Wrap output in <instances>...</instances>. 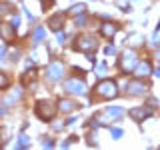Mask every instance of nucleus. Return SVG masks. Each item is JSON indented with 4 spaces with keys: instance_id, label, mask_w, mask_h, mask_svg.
I'll list each match as a JSON object with an SVG mask.
<instances>
[{
    "instance_id": "nucleus-1",
    "label": "nucleus",
    "mask_w": 160,
    "mask_h": 150,
    "mask_svg": "<svg viewBox=\"0 0 160 150\" xmlns=\"http://www.w3.org/2000/svg\"><path fill=\"white\" fill-rule=\"evenodd\" d=\"M34 112H36V116L40 120L48 122V120H52L54 114H56V106H54L52 102H48V100H40L36 104V108H34Z\"/></svg>"
},
{
    "instance_id": "nucleus-2",
    "label": "nucleus",
    "mask_w": 160,
    "mask_h": 150,
    "mask_svg": "<svg viewBox=\"0 0 160 150\" xmlns=\"http://www.w3.org/2000/svg\"><path fill=\"white\" fill-rule=\"evenodd\" d=\"M96 96L98 98H116L118 96V88L112 80H102L96 86Z\"/></svg>"
},
{
    "instance_id": "nucleus-3",
    "label": "nucleus",
    "mask_w": 160,
    "mask_h": 150,
    "mask_svg": "<svg viewBox=\"0 0 160 150\" xmlns=\"http://www.w3.org/2000/svg\"><path fill=\"white\" fill-rule=\"evenodd\" d=\"M136 64H138V54L134 52V50H126V52L122 54V60H120L122 72H132V70L136 68Z\"/></svg>"
},
{
    "instance_id": "nucleus-4",
    "label": "nucleus",
    "mask_w": 160,
    "mask_h": 150,
    "mask_svg": "<svg viewBox=\"0 0 160 150\" xmlns=\"http://www.w3.org/2000/svg\"><path fill=\"white\" fill-rule=\"evenodd\" d=\"M64 72H66V68H64L62 62H50L46 66V80L56 82V80H60L64 76Z\"/></svg>"
},
{
    "instance_id": "nucleus-5",
    "label": "nucleus",
    "mask_w": 160,
    "mask_h": 150,
    "mask_svg": "<svg viewBox=\"0 0 160 150\" xmlns=\"http://www.w3.org/2000/svg\"><path fill=\"white\" fill-rule=\"evenodd\" d=\"M64 90L68 94H86V84L80 78H68L64 82Z\"/></svg>"
},
{
    "instance_id": "nucleus-6",
    "label": "nucleus",
    "mask_w": 160,
    "mask_h": 150,
    "mask_svg": "<svg viewBox=\"0 0 160 150\" xmlns=\"http://www.w3.org/2000/svg\"><path fill=\"white\" fill-rule=\"evenodd\" d=\"M146 92H148V86L144 82H140V78L126 84V94L128 96H144Z\"/></svg>"
},
{
    "instance_id": "nucleus-7",
    "label": "nucleus",
    "mask_w": 160,
    "mask_h": 150,
    "mask_svg": "<svg viewBox=\"0 0 160 150\" xmlns=\"http://www.w3.org/2000/svg\"><path fill=\"white\" fill-rule=\"evenodd\" d=\"M76 48L78 50H82V52H90V50H94L96 48V38H92V36H80L76 40Z\"/></svg>"
},
{
    "instance_id": "nucleus-8",
    "label": "nucleus",
    "mask_w": 160,
    "mask_h": 150,
    "mask_svg": "<svg viewBox=\"0 0 160 150\" xmlns=\"http://www.w3.org/2000/svg\"><path fill=\"white\" fill-rule=\"evenodd\" d=\"M150 74H152V66H150V62L148 60H144V62H138L136 64V68H134V76L136 78H148Z\"/></svg>"
},
{
    "instance_id": "nucleus-9",
    "label": "nucleus",
    "mask_w": 160,
    "mask_h": 150,
    "mask_svg": "<svg viewBox=\"0 0 160 150\" xmlns=\"http://www.w3.org/2000/svg\"><path fill=\"white\" fill-rule=\"evenodd\" d=\"M0 36L4 38V42H12L16 36V26H10V24H0Z\"/></svg>"
},
{
    "instance_id": "nucleus-10",
    "label": "nucleus",
    "mask_w": 160,
    "mask_h": 150,
    "mask_svg": "<svg viewBox=\"0 0 160 150\" xmlns=\"http://www.w3.org/2000/svg\"><path fill=\"white\" fill-rule=\"evenodd\" d=\"M130 116H132L134 120H136V122H142L144 118H148V116H152V110L150 108H132L130 110Z\"/></svg>"
},
{
    "instance_id": "nucleus-11",
    "label": "nucleus",
    "mask_w": 160,
    "mask_h": 150,
    "mask_svg": "<svg viewBox=\"0 0 160 150\" xmlns=\"http://www.w3.org/2000/svg\"><path fill=\"white\" fill-rule=\"evenodd\" d=\"M116 24H112V22H104L102 26H100V34L102 36H106V38H112L114 34H116Z\"/></svg>"
},
{
    "instance_id": "nucleus-12",
    "label": "nucleus",
    "mask_w": 160,
    "mask_h": 150,
    "mask_svg": "<svg viewBox=\"0 0 160 150\" xmlns=\"http://www.w3.org/2000/svg\"><path fill=\"white\" fill-rule=\"evenodd\" d=\"M58 108H60V112L68 114V112H74V110H76V104H74L72 100H68V98H62L58 102Z\"/></svg>"
},
{
    "instance_id": "nucleus-13",
    "label": "nucleus",
    "mask_w": 160,
    "mask_h": 150,
    "mask_svg": "<svg viewBox=\"0 0 160 150\" xmlns=\"http://www.w3.org/2000/svg\"><path fill=\"white\" fill-rule=\"evenodd\" d=\"M62 20H64V16H62V14H56V16H54V18H50V28H52V30H56V32H58V30H60V26H62Z\"/></svg>"
},
{
    "instance_id": "nucleus-14",
    "label": "nucleus",
    "mask_w": 160,
    "mask_h": 150,
    "mask_svg": "<svg viewBox=\"0 0 160 150\" xmlns=\"http://www.w3.org/2000/svg\"><path fill=\"white\" fill-rule=\"evenodd\" d=\"M104 114H106V116H112V118H120L122 116V108L120 106H108Z\"/></svg>"
},
{
    "instance_id": "nucleus-15",
    "label": "nucleus",
    "mask_w": 160,
    "mask_h": 150,
    "mask_svg": "<svg viewBox=\"0 0 160 150\" xmlns=\"http://www.w3.org/2000/svg\"><path fill=\"white\" fill-rule=\"evenodd\" d=\"M42 38H44V28H42V26H36V30H34V36H32L34 44L42 42Z\"/></svg>"
},
{
    "instance_id": "nucleus-16",
    "label": "nucleus",
    "mask_w": 160,
    "mask_h": 150,
    "mask_svg": "<svg viewBox=\"0 0 160 150\" xmlns=\"http://www.w3.org/2000/svg\"><path fill=\"white\" fill-rule=\"evenodd\" d=\"M8 86H10V78H8V74L0 72V90H4V88H8Z\"/></svg>"
},
{
    "instance_id": "nucleus-17",
    "label": "nucleus",
    "mask_w": 160,
    "mask_h": 150,
    "mask_svg": "<svg viewBox=\"0 0 160 150\" xmlns=\"http://www.w3.org/2000/svg\"><path fill=\"white\" fill-rule=\"evenodd\" d=\"M84 12H86V6H84V4H76V6L70 8V14H76V16L78 14H84Z\"/></svg>"
},
{
    "instance_id": "nucleus-18",
    "label": "nucleus",
    "mask_w": 160,
    "mask_h": 150,
    "mask_svg": "<svg viewBox=\"0 0 160 150\" xmlns=\"http://www.w3.org/2000/svg\"><path fill=\"white\" fill-rule=\"evenodd\" d=\"M28 142H30L28 136H26V134H22V136H20V142H18V148H26Z\"/></svg>"
},
{
    "instance_id": "nucleus-19",
    "label": "nucleus",
    "mask_w": 160,
    "mask_h": 150,
    "mask_svg": "<svg viewBox=\"0 0 160 150\" xmlns=\"http://www.w3.org/2000/svg\"><path fill=\"white\" fill-rule=\"evenodd\" d=\"M110 134H112V136L118 140L120 136H122V130H120V128H110Z\"/></svg>"
},
{
    "instance_id": "nucleus-20",
    "label": "nucleus",
    "mask_w": 160,
    "mask_h": 150,
    "mask_svg": "<svg viewBox=\"0 0 160 150\" xmlns=\"http://www.w3.org/2000/svg\"><path fill=\"white\" fill-rule=\"evenodd\" d=\"M152 44H158V46H160V28L156 30V32H154V38H152Z\"/></svg>"
},
{
    "instance_id": "nucleus-21",
    "label": "nucleus",
    "mask_w": 160,
    "mask_h": 150,
    "mask_svg": "<svg viewBox=\"0 0 160 150\" xmlns=\"http://www.w3.org/2000/svg\"><path fill=\"white\" fill-rule=\"evenodd\" d=\"M114 54H116V48H114V46H108L106 48V56H114Z\"/></svg>"
},
{
    "instance_id": "nucleus-22",
    "label": "nucleus",
    "mask_w": 160,
    "mask_h": 150,
    "mask_svg": "<svg viewBox=\"0 0 160 150\" xmlns=\"http://www.w3.org/2000/svg\"><path fill=\"white\" fill-rule=\"evenodd\" d=\"M18 24H20V16L14 14V16H12V26H18Z\"/></svg>"
},
{
    "instance_id": "nucleus-23",
    "label": "nucleus",
    "mask_w": 160,
    "mask_h": 150,
    "mask_svg": "<svg viewBox=\"0 0 160 150\" xmlns=\"http://www.w3.org/2000/svg\"><path fill=\"white\" fill-rule=\"evenodd\" d=\"M140 40H142V38H140L138 34H134V36H132V44H134V46H138V44H140Z\"/></svg>"
},
{
    "instance_id": "nucleus-24",
    "label": "nucleus",
    "mask_w": 160,
    "mask_h": 150,
    "mask_svg": "<svg viewBox=\"0 0 160 150\" xmlns=\"http://www.w3.org/2000/svg\"><path fill=\"white\" fill-rule=\"evenodd\" d=\"M76 24H78V26H80V24H86V16H84V14H82V16H78L76 18Z\"/></svg>"
},
{
    "instance_id": "nucleus-25",
    "label": "nucleus",
    "mask_w": 160,
    "mask_h": 150,
    "mask_svg": "<svg viewBox=\"0 0 160 150\" xmlns=\"http://www.w3.org/2000/svg\"><path fill=\"white\" fill-rule=\"evenodd\" d=\"M104 72H106V66L100 64V66H98V76H104Z\"/></svg>"
},
{
    "instance_id": "nucleus-26",
    "label": "nucleus",
    "mask_w": 160,
    "mask_h": 150,
    "mask_svg": "<svg viewBox=\"0 0 160 150\" xmlns=\"http://www.w3.org/2000/svg\"><path fill=\"white\" fill-rule=\"evenodd\" d=\"M42 146H44V148H52V146H54V144H52V142H50V140H48V142H44V144H42Z\"/></svg>"
},
{
    "instance_id": "nucleus-27",
    "label": "nucleus",
    "mask_w": 160,
    "mask_h": 150,
    "mask_svg": "<svg viewBox=\"0 0 160 150\" xmlns=\"http://www.w3.org/2000/svg\"><path fill=\"white\" fill-rule=\"evenodd\" d=\"M4 52H6V50H4V46H0V56H2Z\"/></svg>"
},
{
    "instance_id": "nucleus-28",
    "label": "nucleus",
    "mask_w": 160,
    "mask_h": 150,
    "mask_svg": "<svg viewBox=\"0 0 160 150\" xmlns=\"http://www.w3.org/2000/svg\"><path fill=\"white\" fill-rule=\"evenodd\" d=\"M158 58H160V50H158Z\"/></svg>"
},
{
    "instance_id": "nucleus-29",
    "label": "nucleus",
    "mask_w": 160,
    "mask_h": 150,
    "mask_svg": "<svg viewBox=\"0 0 160 150\" xmlns=\"http://www.w3.org/2000/svg\"><path fill=\"white\" fill-rule=\"evenodd\" d=\"M0 136H2V132H0ZM0 140H2V138H0Z\"/></svg>"
}]
</instances>
